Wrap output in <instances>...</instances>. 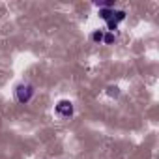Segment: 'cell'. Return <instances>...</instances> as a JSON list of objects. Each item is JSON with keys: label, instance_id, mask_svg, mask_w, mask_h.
<instances>
[{"label": "cell", "instance_id": "6da1fadb", "mask_svg": "<svg viewBox=\"0 0 159 159\" xmlns=\"http://www.w3.org/2000/svg\"><path fill=\"white\" fill-rule=\"evenodd\" d=\"M34 96H36V88H34L32 83L23 81V83H19V84L15 86V99H17L21 105H28V103L34 99Z\"/></svg>", "mask_w": 159, "mask_h": 159}, {"label": "cell", "instance_id": "7a4b0ae2", "mask_svg": "<svg viewBox=\"0 0 159 159\" xmlns=\"http://www.w3.org/2000/svg\"><path fill=\"white\" fill-rule=\"evenodd\" d=\"M54 112H56V116H60V118H64V120H69V118L73 116L75 109H73V103H71L69 99H60V101L54 105Z\"/></svg>", "mask_w": 159, "mask_h": 159}, {"label": "cell", "instance_id": "3957f363", "mask_svg": "<svg viewBox=\"0 0 159 159\" xmlns=\"http://www.w3.org/2000/svg\"><path fill=\"white\" fill-rule=\"evenodd\" d=\"M125 17H127V13H125L124 10H116V8H114L111 19L107 21V32H114V30L118 28V25L125 21Z\"/></svg>", "mask_w": 159, "mask_h": 159}, {"label": "cell", "instance_id": "277c9868", "mask_svg": "<svg viewBox=\"0 0 159 159\" xmlns=\"http://www.w3.org/2000/svg\"><path fill=\"white\" fill-rule=\"evenodd\" d=\"M103 36H105L103 30H94L92 36H90V39H92L94 43H103Z\"/></svg>", "mask_w": 159, "mask_h": 159}, {"label": "cell", "instance_id": "5b68a950", "mask_svg": "<svg viewBox=\"0 0 159 159\" xmlns=\"http://www.w3.org/2000/svg\"><path fill=\"white\" fill-rule=\"evenodd\" d=\"M103 43H105V45H114V43H116V34H114V32H105Z\"/></svg>", "mask_w": 159, "mask_h": 159}, {"label": "cell", "instance_id": "8992f818", "mask_svg": "<svg viewBox=\"0 0 159 159\" xmlns=\"http://www.w3.org/2000/svg\"><path fill=\"white\" fill-rule=\"evenodd\" d=\"M107 96L109 98H118L120 96V88L118 86H107Z\"/></svg>", "mask_w": 159, "mask_h": 159}]
</instances>
